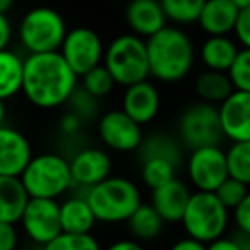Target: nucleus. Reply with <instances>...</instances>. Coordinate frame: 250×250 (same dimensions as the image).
Listing matches in <instances>:
<instances>
[{
    "label": "nucleus",
    "instance_id": "1",
    "mask_svg": "<svg viewBox=\"0 0 250 250\" xmlns=\"http://www.w3.org/2000/svg\"><path fill=\"white\" fill-rule=\"evenodd\" d=\"M77 86L79 77L59 52L33 53L24 59L21 93L33 106L53 110L67 104Z\"/></svg>",
    "mask_w": 250,
    "mask_h": 250
},
{
    "label": "nucleus",
    "instance_id": "2",
    "mask_svg": "<svg viewBox=\"0 0 250 250\" xmlns=\"http://www.w3.org/2000/svg\"><path fill=\"white\" fill-rule=\"evenodd\" d=\"M149 77L163 84H177L192 72L195 63V45L178 26H165L146 40Z\"/></svg>",
    "mask_w": 250,
    "mask_h": 250
},
{
    "label": "nucleus",
    "instance_id": "3",
    "mask_svg": "<svg viewBox=\"0 0 250 250\" xmlns=\"http://www.w3.org/2000/svg\"><path fill=\"white\" fill-rule=\"evenodd\" d=\"M96 221L104 225L127 223L143 204V194L136 182L125 177H108L101 184L84 192Z\"/></svg>",
    "mask_w": 250,
    "mask_h": 250
},
{
    "label": "nucleus",
    "instance_id": "4",
    "mask_svg": "<svg viewBox=\"0 0 250 250\" xmlns=\"http://www.w3.org/2000/svg\"><path fill=\"white\" fill-rule=\"evenodd\" d=\"M19 178L31 199L57 201L74 187L69 160L59 153L33 156Z\"/></svg>",
    "mask_w": 250,
    "mask_h": 250
},
{
    "label": "nucleus",
    "instance_id": "5",
    "mask_svg": "<svg viewBox=\"0 0 250 250\" xmlns=\"http://www.w3.org/2000/svg\"><path fill=\"white\" fill-rule=\"evenodd\" d=\"M103 65L117 86L129 87L149 79L146 40L132 33H124L113 38L108 46H104Z\"/></svg>",
    "mask_w": 250,
    "mask_h": 250
},
{
    "label": "nucleus",
    "instance_id": "6",
    "mask_svg": "<svg viewBox=\"0 0 250 250\" xmlns=\"http://www.w3.org/2000/svg\"><path fill=\"white\" fill-rule=\"evenodd\" d=\"M229 211L219 202L214 192H192L185 208L182 226L188 238L208 243L225 236L229 226Z\"/></svg>",
    "mask_w": 250,
    "mask_h": 250
},
{
    "label": "nucleus",
    "instance_id": "7",
    "mask_svg": "<svg viewBox=\"0 0 250 250\" xmlns=\"http://www.w3.org/2000/svg\"><path fill=\"white\" fill-rule=\"evenodd\" d=\"M65 19L52 7H35L19 22L18 36L22 48L33 53L59 52L67 35Z\"/></svg>",
    "mask_w": 250,
    "mask_h": 250
},
{
    "label": "nucleus",
    "instance_id": "8",
    "mask_svg": "<svg viewBox=\"0 0 250 250\" xmlns=\"http://www.w3.org/2000/svg\"><path fill=\"white\" fill-rule=\"evenodd\" d=\"M177 139L188 151L221 146L225 136L218 106L204 101H194L185 106L177 120Z\"/></svg>",
    "mask_w": 250,
    "mask_h": 250
},
{
    "label": "nucleus",
    "instance_id": "9",
    "mask_svg": "<svg viewBox=\"0 0 250 250\" xmlns=\"http://www.w3.org/2000/svg\"><path fill=\"white\" fill-rule=\"evenodd\" d=\"M59 53L74 70L77 77L103 63L104 45L101 36L87 26L69 29L62 42Z\"/></svg>",
    "mask_w": 250,
    "mask_h": 250
},
{
    "label": "nucleus",
    "instance_id": "10",
    "mask_svg": "<svg viewBox=\"0 0 250 250\" xmlns=\"http://www.w3.org/2000/svg\"><path fill=\"white\" fill-rule=\"evenodd\" d=\"M185 171L197 192H214L228 178L225 149L221 146H206L190 151Z\"/></svg>",
    "mask_w": 250,
    "mask_h": 250
},
{
    "label": "nucleus",
    "instance_id": "11",
    "mask_svg": "<svg viewBox=\"0 0 250 250\" xmlns=\"http://www.w3.org/2000/svg\"><path fill=\"white\" fill-rule=\"evenodd\" d=\"M98 136L115 153H137L144 139L143 127L120 108L101 115L98 120Z\"/></svg>",
    "mask_w": 250,
    "mask_h": 250
},
{
    "label": "nucleus",
    "instance_id": "12",
    "mask_svg": "<svg viewBox=\"0 0 250 250\" xmlns=\"http://www.w3.org/2000/svg\"><path fill=\"white\" fill-rule=\"evenodd\" d=\"M19 223L33 243L46 245L62 233L60 204L52 199H29Z\"/></svg>",
    "mask_w": 250,
    "mask_h": 250
},
{
    "label": "nucleus",
    "instance_id": "13",
    "mask_svg": "<svg viewBox=\"0 0 250 250\" xmlns=\"http://www.w3.org/2000/svg\"><path fill=\"white\" fill-rule=\"evenodd\" d=\"M69 167L74 187H79L86 192L94 185L106 180L108 177H111L113 163H111L110 154L104 149L96 146H87L79 149L70 158Z\"/></svg>",
    "mask_w": 250,
    "mask_h": 250
},
{
    "label": "nucleus",
    "instance_id": "14",
    "mask_svg": "<svg viewBox=\"0 0 250 250\" xmlns=\"http://www.w3.org/2000/svg\"><path fill=\"white\" fill-rule=\"evenodd\" d=\"M218 110L225 139L231 143L250 141V93L235 89Z\"/></svg>",
    "mask_w": 250,
    "mask_h": 250
},
{
    "label": "nucleus",
    "instance_id": "15",
    "mask_svg": "<svg viewBox=\"0 0 250 250\" xmlns=\"http://www.w3.org/2000/svg\"><path fill=\"white\" fill-rule=\"evenodd\" d=\"M161 108V94L156 84L151 81H141L137 84L125 87L122 96V108L134 122L144 127L158 117Z\"/></svg>",
    "mask_w": 250,
    "mask_h": 250
},
{
    "label": "nucleus",
    "instance_id": "16",
    "mask_svg": "<svg viewBox=\"0 0 250 250\" xmlns=\"http://www.w3.org/2000/svg\"><path fill=\"white\" fill-rule=\"evenodd\" d=\"M33 158L28 137L7 125L0 127V177H21Z\"/></svg>",
    "mask_w": 250,
    "mask_h": 250
},
{
    "label": "nucleus",
    "instance_id": "17",
    "mask_svg": "<svg viewBox=\"0 0 250 250\" xmlns=\"http://www.w3.org/2000/svg\"><path fill=\"white\" fill-rule=\"evenodd\" d=\"M125 22L132 35L143 40L151 38L168 26L160 0H129L125 7Z\"/></svg>",
    "mask_w": 250,
    "mask_h": 250
},
{
    "label": "nucleus",
    "instance_id": "18",
    "mask_svg": "<svg viewBox=\"0 0 250 250\" xmlns=\"http://www.w3.org/2000/svg\"><path fill=\"white\" fill-rule=\"evenodd\" d=\"M192 192L187 184L173 178L168 184L151 190V202L154 211L165 223H180Z\"/></svg>",
    "mask_w": 250,
    "mask_h": 250
},
{
    "label": "nucleus",
    "instance_id": "19",
    "mask_svg": "<svg viewBox=\"0 0 250 250\" xmlns=\"http://www.w3.org/2000/svg\"><path fill=\"white\" fill-rule=\"evenodd\" d=\"M238 12L229 0H206L197 24L208 36H229L235 29Z\"/></svg>",
    "mask_w": 250,
    "mask_h": 250
},
{
    "label": "nucleus",
    "instance_id": "20",
    "mask_svg": "<svg viewBox=\"0 0 250 250\" xmlns=\"http://www.w3.org/2000/svg\"><path fill=\"white\" fill-rule=\"evenodd\" d=\"M238 52V43L231 36H208L199 48V59L206 70L228 74Z\"/></svg>",
    "mask_w": 250,
    "mask_h": 250
},
{
    "label": "nucleus",
    "instance_id": "21",
    "mask_svg": "<svg viewBox=\"0 0 250 250\" xmlns=\"http://www.w3.org/2000/svg\"><path fill=\"white\" fill-rule=\"evenodd\" d=\"M94 225H96V218L84 194L72 195L60 202V226L63 233L86 235L93 231Z\"/></svg>",
    "mask_w": 250,
    "mask_h": 250
},
{
    "label": "nucleus",
    "instance_id": "22",
    "mask_svg": "<svg viewBox=\"0 0 250 250\" xmlns=\"http://www.w3.org/2000/svg\"><path fill=\"white\" fill-rule=\"evenodd\" d=\"M29 199L21 178L0 177V223L16 225L21 221Z\"/></svg>",
    "mask_w": 250,
    "mask_h": 250
},
{
    "label": "nucleus",
    "instance_id": "23",
    "mask_svg": "<svg viewBox=\"0 0 250 250\" xmlns=\"http://www.w3.org/2000/svg\"><path fill=\"white\" fill-rule=\"evenodd\" d=\"M137 154H139V161L147 160V158H161V160H168L180 167L182 158H184V146L177 137L170 134L153 132L149 136H144Z\"/></svg>",
    "mask_w": 250,
    "mask_h": 250
},
{
    "label": "nucleus",
    "instance_id": "24",
    "mask_svg": "<svg viewBox=\"0 0 250 250\" xmlns=\"http://www.w3.org/2000/svg\"><path fill=\"white\" fill-rule=\"evenodd\" d=\"M194 89L199 101L219 106L235 91V87H233L229 76L226 72H216V70L204 69L195 77Z\"/></svg>",
    "mask_w": 250,
    "mask_h": 250
},
{
    "label": "nucleus",
    "instance_id": "25",
    "mask_svg": "<svg viewBox=\"0 0 250 250\" xmlns=\"http://www.w3.org/2000/svg\"><path fill=\"white\" fill-rule=\"evenodd\" d=\"M24 59L12 50H0V100L7 101L22 91Z\"/></svg>",
    "mask_w": 250,
    "mask_h": 250
},
{
    "label": "nucleus",
    "instance_id": "26",
    "mask_svg": "<svg viewBox=\"0 0 250 250\" xmlns=\"http://www.w3.org/2000/svg\"><path fill=\"white\" fill-rule=\"evenodd\" d=\"M127 226H129L130 235L134 240L144 243V242H153L163 231L165 221L160 218L154 208L151 204H143L134 211V214L127 219Z\"/></svg>",
    "mask_w": 250,
    "mask_h": 250
},
{
    "label": "nucleus",
    "instance_id": "27",
    "mask_svg": "<svg viewBox=\"0 0 250 250\" xmlns=\"http://www.w3.org/2000/svg\"><path fill=\"white\" fill-rule=\"evenodd\" d=\"M167 21L175 26H190L199 21L206 0H160Z\"/></svg>",
    "mask_w": 250,
    "mask_h": 250
},
{
    "label": "nucleus",
    "instance_id": "28",
    "mask_svg": "<svg viewBox=\"0 0 250 250\" xmlns=\"http://www.w3.org/2000/svg\"><path fill=\"white\" fill-rule=\"evenodd\" d=\"M177 165L161 158H147L141 161V178L143 184L151 190L177 178Z\"/></svg>",
    "mask_w": 250,
    "mask_h": 250
},
{
    "label": "nucleus",
    "instance_id": "29",
    "mask_svg": "<svg viewBox=\"0 0 250 250\" xmlns=\"http://www.w3.org/2000/svg\"><path fill=\"white\" fill-rule=\"evenodd\" d=\"M225 153L228 177L250 187V141L231 143L228 149H225Z\"/></svg>",
    "mask_w": 250,
    "mask_h": 250
},
{
    "label": "nucleus",
    "instance_id": "30",
    "mask_svg": "<svg viewBox=\"0 0 250 250\" xmlns=\"http://www.w3.org/2000/svg\"><path fill=\"white\" fill-rule=\"evenodd\" d=\"M79 79H81L79 81L81 87L100 101L103 100V98L110 96V94L113 93L115 86H117L115 81H113V77H111V74L104 69L103 63L98 65V67H94V69H91L89 72H86L84 76H81Z\"/></svg>",
    "mask_w": 250,
    "mask_h": 250
},
{
    "label": "nucleus",
    "instance_id": "31",
    "mask_svg": "<svg viewBox=\"0 0 250 250\" xmlns=\"http://www.w3.org/2000/svg\"><path fill=\"white\" fill-rule=\"evenodd\" d=\"M42 250H101V245L91 233H60L59 236L42 247Z\"/></svg>",
    "mask_w": 250,
    "mask_h": 250
},
{
    "label": "nucleus",
    "instance_id": "32",
    "mask_svg": "<svg viewBox=\"0 0 250 250\" xmlns=\"http://www.w3.org/2000/svg\"><path fill=\"white\" fill-rule=\"evenodd\" d=\"M67 104L70 106L69 111L77 115L83 122L93 120L98 115V111H100V100L91 96V94L87 93V91H84L81 86H77V89L74 91L72 96L69 98Z\"/></svg>",
    "mask_w": 250,
    "mask_h": 250
},
{
    "label": "nucleus",
    "instance_id": "33",
    "mask_svg": "<svg viewBox=\"0 0 250 250\" xmlns=\"http://www.w3.org/2000/svg\"><path fill=\"white\" fill-rule=\"evenodd\" d=\"M247 192H249V187H247V185H243L242 182L235 180V178L228 177L214 190V195L219 199V202H221L228 211H233V209L238 208L240 202L245 199Z\"/></svg>",
    "mask_w": 250,
    "mask_h": 250
},
{
    "label": "nucleus",
    "instance_id": "34",
    "mask_svg": "<svg viewBox=\"0 0 250 250\" xmlns=\"http://www.w3.org/2000/svg\"><path fill=\"white\" fill-rule=\"evenodd\" d=\"M228 76L236 91L250 93V50L240 48L231 69L228 70Z\"/></svg>",
    "mask_w": 250,
    "mask_h": 250
},
{
    "label": "nucleus",
    "instance_id": "35",
    "mask_svg": "<svg viewBox=\"0 0 250 250\" xmlns=\"http://www.w3.org/2000/svg\"><path fill=\"white\" fill-rule=\"evenodd\" d=\"M233 35H235V42L238 43L240 48L250 50V7L238 12Z\"/></svg>",
    "mask_w": 250,
    "mask_h": 250
},
{
    "label": "nucleus",
    "instance_id": "36",
    "mask_svg": "<svg viewBox=\"0 0 250 250\" xmlns=\"http://www.w3.org/2000/svg\"><path fill=\"white\" fill-rule=\"evenodd\" d=\"M233 221H235L238 233L250 236V188L245 199L238 204V208L233 209Z\"/></svg>",
    "mask_w": 250,
    "mask_h": 250
},
{
    "label": "nucleus",
    "instance_id": "37",
    "mask_svg": "<svg viewBox=\"0 0 250 250\" xmlns=\"http://www.w3.org/2000/svg\"><path fill=\"white\" fill-rule=\"evenodd\" d=\"M19 233L16 225L0 223V250H18Z\"/></svg>",
    "mask_w": 250,
    "mask_h": 250
},
{
    "label": "nucleus",
    "instance_id": "38",
    "mask_svg": "<svg viewBox=\"0 0 250 250\" xmlns=\"http://www.w3.org/2000/svg\"><path fill=\"white\" fill-rule=\"evenodd\" d=\"M83 124H84V122L81 120L77 115H74L72 111H67V113L60 118L59 127H60V132H62L63 136L72 137V136H77V134H79Z\"/></svg>",
    "mask_w": 250,
    "mask_h": 250
},
{
    "label": "nucleus",
    "instance_id": "39",
    "mask_svg": "<svg viewBox=\"0 0 250 250\" xmlns=\"http://www.w3.org/2000/svg\"><path fill=\"white\" fill-rule=\"evenodd\" d=\"M12 42V24L7 14H0V50H7Z\"/></svg>",
    "mask_w": 250,
    "mask_h": 250
},
{
    "label": "nucleus",
    "instance_id": "40",
    "mask_svg": "<svg viewBox=\"0 0 250 250\" xmlns=\"http://www.w3.org/2000/svg\"><path fill=\"white\" fill-rule=\"evenodd\" d=\"M208 250H243L235 236H221L214 242L208 243Z\"/></svg>",
    "mask_w": 250,
    "mask_h": 250
},
{
    "label": "nucleus",
    "instance_id": "41",
    "mask_svg": "<svg viewBox=\"0 0 250 250\" xmlns=\"http://www.w3.org/2000/svg\"><path fill=\"white\" fill-rule=\"evenodd\" d=\"M168 250H208V245H204V243L197 242V240H194V238L185 236V238L177 240Z\"/></svg>",
    "mask_w": 250,
    "mask_h": 250
},
{
    "label": "nucleus",
    "instance_id": "42",
    "mask_svg": "<svg viewBox=\"0 0 250 250\" xmlns=\"http://www.w3.org/2000/svg\"><path fill=\"white\" fill-rule=\"evenodd\" d=\"M104 250H146V249H144L143 243L134 238H122V240H117V242L110 243Z\"/></svg>",
    "mask_w": 250,
    "mask_h": 250
},
{
    "label": "nucleus",
    "instance_id": "43",
    "mask_svg": "<svg viewBox=\"0 0 250 250\" xmlns=\"http://www.w3.org/2000/svg\"><path fill=\"white\" fill-rule=\"evenodd\" d=\"M14 5V0H0V14H7Z\"/></svg>",
    "mask_w": 250,
    "mask_h": 250
},
{
    "label": "nucleus",
    "instance_id": "44",
    "mask_svg": "<svg viewBox=\"0 0 250 250\" xmlns=\"http://www.w3.org/2000/svg\"><path fill=\"white\" fill-rule=\"evenodd\" d=\"M229 2H231L238 11H243V9L250 7V0H229Z\"/></svg>",
    "mask_w": 250,
    "mask_h": 250
},
{
    "label": "nucleus",
    "instance_id": "45",
    "mask_svg": "<svg viewBox=\"0 0 250 250\" xmlns=\"http://www.w3.org/2000/svg\"><path fill=\"white\" fill-rule=\"evenodd\" d=\"M5 115H7V110H5V101L0 100V127L4 125V122H5Z\"/></svg>",
    "mask_w": 250,
    "mask_h": 250
}]
</instances>
